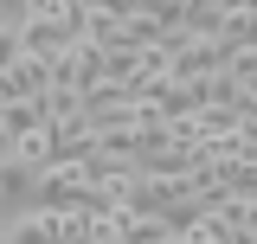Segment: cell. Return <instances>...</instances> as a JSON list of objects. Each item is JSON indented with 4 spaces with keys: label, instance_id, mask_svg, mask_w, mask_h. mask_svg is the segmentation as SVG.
Listing matches in <instances>:
<instances>
[{
    "label": "cell",
    "instance_id": "6da1fadb",
    "mask_svg": "<svg viewBox=\"0 0 257 244\" xmlns=\"http://www.w3.org/2000/svg\"><path fill=\"white\" fill-rule=\"evenodd\" d=\"M13 244H58L52 238V212H26V218H13V231H7Z\"/></svg>",
    "mask_w": 257,
    "mask_h": 244
}]
</instances>
